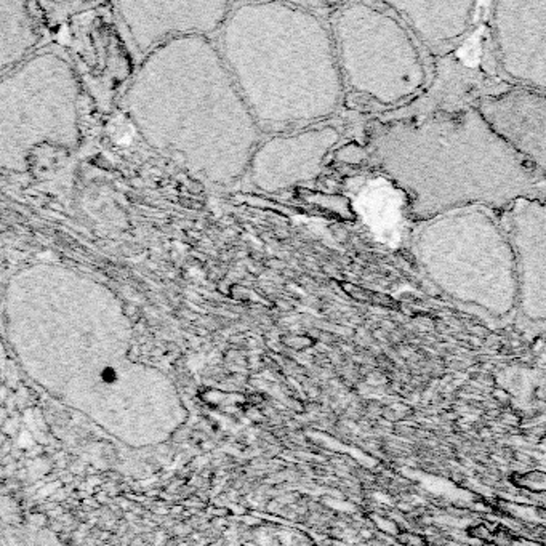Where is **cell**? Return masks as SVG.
I'll use <instances>...</instances> for the list:
<instances>
[{"mask_svg": "<svg viewBox=\"0 0 546 546\" xmlns=\"http://www.w3.org/2000/svg\"><path fill=\"white\" fill-rule=\"evenodd\" d=\"M505 83L489 75L479 63H470L462 55L436 59V72L428 92L402 111L375 119L423 117L436 112H452L474 108L487 95L505 88Z\"/></svg>", "mask_w": 546, "mask_h": 546, "instance_id": "8", "label": "cell"}, {"mask_svg": "<svg viewBox=\"0 0 546 546\" xmlns=\"http://www.w3.org/2000/svg\"><path fill=\"white\" fill-rule=\"evenodd\" d=\"M511 151L546 178V95L505 86L474 105Z\"/></svg>", "mask_w": 546, "mask_h": 546, "instance_id": "6", "label": "cell"}, {"mask_svg": "<svg viewBox=\"0 0 546 546\" xmlns=\"http://www.w3.org/2000/svg\"><path fill=\"white\" fill-rule=\"evenodd\" d=\"M428 53L437 59L460 51L482 31L485 4L389 2Z\"/></svg>", "mask_w": 546, "mask_h": 546, "instance_id": "7", "label": "cell"}, {"mask_svg": "<svg viewBox=\"0 0 546 546\" xmlns=\"http://www.w3.org/2000/svg\"><path fill=\"white\" fill-rule=\"evenodd\" d=\"M367 157L404 197L412 223L466 207L506 212L546 196V178L493 133L476 108L375 119Z\"/></svg>", "mask_w": 546, "mask_h": 546, "instance_id": "1", "label": "cell"}, {"mask_svg": "<svg viewBox=\"0 0 546 546\" xmlns=\"http://www.w3.org/2000/svg\"><path fill=\"white\" fill-rule=\"evenodd\" d=\"M409 250L447 298L493 320L517 317V266L501 213L466 207L412 223Z\"/></svg>", "mask_w": 546, "mask_h": 546, "instance_id": "2", "label": "cell"}, {"mask_svg": "<svg viewBox=\"0 0 546 546\" xmlns=\"http://www.w3.org/2000/svg\"><path fill=\"white\" fill-rule=\"evenodd\" d=\"M332 36L346 98L375 117L420 100L432 83L436 59L389 2H351L332 18Z\"/></svg>", "mask_w": 546, "mask_h": 546, "instance_id": "3", "label": "cell"}, {"mask_svg": "<svg viewBox=\"0 0 546 546\" xmlns=\"http://www.w3.org/2000/svg\"><path fill=\"white\" fill-rule=\"evenodd\" d=\"M478 55L498 82L546 95V2L485 4Z\"/></svg>", "mask_w": 546, "mask_h": 546, "instance_id": "4", "label": "cell"}, {"mask_svg": "<svg viewBox=\"0 0 546 546\" xmlns=\"http://www.w3.org/2000/svg\"><path fill=\"white\" fill-rule=\"evenodd\" d=\"M514 250L519 279L517 320L546 325V196L521 199L501 213Z\"/></svg>", "mask_w": 546, "mask_h": 546, "instance_id": "5", "label": "cell"}]
</instances>
